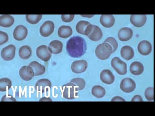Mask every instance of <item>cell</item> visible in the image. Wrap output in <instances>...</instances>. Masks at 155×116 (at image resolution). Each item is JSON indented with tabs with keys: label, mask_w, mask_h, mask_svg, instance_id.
Masks as SVG:
<instances>
[{
	"label": "cell",
	"mask_w": 155,
	"mask_h": 116,
	"mask_svg": "<svg viewBox=\"0 0 155 116\" xmlns=\"http://www.w3.org/2000/svg\"><path fill=\"white\" fill-rule=\"evenodd\" d=\"M68 54L72 57L79 58L84 55L87 50V45L84 39L79 36L71 37L66 44Z\"/></svg>",
	"instance_id": "obj_1"
},
{
	"label": "cell",
	"mask_w": 155,
	"mask_h": 116,
	"mask_svg": "<svg viewBox=\"0 0 155 116\" xmlns=\"http://www.w3.org/2000/svg\"><path fill=\"white\" fill-rule=\"evenodd\" d=\"M95 53L99 59L105 60L108 59L113 53V49L108 43L104 42L97 46Z\"/></svg>",
	"instance_id": "obj_2"
},
{
	"label": "cell",
	"mask_w": 155,
	"mask_h": 116,
	"mask_svg": "<svg viewBox=\"0 0 155 116\" xmlns=\"http://www.w3.org/2000/svg\"><path fill=\"white\" fill-rule=\"evenodd\" d=\"M62 89L63 96L64 98L72 100L77 98L78 91L74 85L70 82L63 85Z\"/></svg>",
	"instance_id": "obj_3"
},
{
	"label": "cell",
	"mask_w": 155,
	"mask_h": 116,
	"mask_svg": "<svg viewBox=\"0 0 155 116\" xmlns=\"http://www.w3.org/2000/svg\"><path fill=\"white\" fill-rule=\"evenodd\" d=\"M111 66L119 74L123 75L127 74V64L119 57H115L113 58L111 61Z\"/></svg>",
	"instance_id": "obj_4"
},
{
	"label": "cell",
	"mask_w": 155,
	"mask_h": 116,
	"mask_svg": "<svg viewBox=\"0 0 155 116\" xmlns=\"http://www.w3.org/2000/svg\"><path fill=\"white\" fill-rule=\"evenodd\" d=\"M92 25L88 21H81L77 24L76 30L78 33L87 36L92 30Z\"/></svg>",
	"instance_id": "obj_5"
},
{
	"label": "cell",
	"mask_w": 155,
	"mask_h": 116,
	"mask_svg": "<svg viewBox=\"0 0 155 116\" xmlns=\"http://www.w3.org/2000/svg\"><path fill=\"white\" fill-rule=\"evenodd\" d=\"M16 48L13 45H10L3 48L1 52L2 59L5 61L12 60L15 55Z\"/></svg>",
	"instance_id": "obj_6"
},
{
	"label": "cell",
	"mask_w": 155,
	"mask_h": 116,
	"mask_svg": "<svg viewBox=\"0 0 155 116\" xmlns=\"http://www.w3.org/2000/svg\"><path fill=\"white\" fill-rule=\"evenodd\" d=\"M49 48L45 45L38 47L36 50L38 57L41 60L45 62L49 61L51 57V54Z\"/></svg>",
	"instance_id": "obj_7"
},
{
	"label": "cell",
	"mask_w": 155,
	"mask_h": 116,
	"mask_svg": "<svg viewBox=\"0 0 155 116\" xmlns=\"http://www.w3.org/2000/svg\"><path fill=\"white\" fill-rule=\"evenodd\" d=\"M120 88L124 92L129 93L133 91L136 88L135 82L132 79L126 78L121 82Z\"/></svg>",
	"instance_id": "obj_8"
},
{
	"label": "cell",
	"mask_w": 155,
	"mask_h": 116,
	"mask_svg": "<svg viewBox=\"0 0 155 116\" xmlns=\"http://www.w3.org/2000/svg\"><path fill=\"white\" fill-rule=\"evenodd\" d=\"M54 23L51 21H47L44 23L40 28L41 34L44 37L50 36L54 31Z\"/></svg>",
	"instance_id": "obj_9"
},
{
	"label": "cell",
	"mask_w": 155,
	"mask_h": 116,
	"mask_svg": "<svg viewBox=\"0 0 155 116\" xmlns=\"http://www.w3.org/2000/svg\"><path fill=\"white\" fill-rule=\"evenodd\" d=\"M88 67L86 61L81 60L76 61L72 63L71 69L73 72L76 74H80L85 72Z\"/></svg>",
	"instance_id": "obj_10"
},
{
	"label": "cell",
	"mask_w": 155,
	"mask_h": 116,
	"mask_svg": "<svg viewBox=\"0 0 155 116\" xmlns=\"http://www.w3.org/2000/svg\"><path fill=\"white\" fill-rule=\"evenodd\" d=\"M51 81L47 79L38 80L35 85V89L38 92L42 93L48 92L51 87Z\"/></svg>",
	"instance_id": "obj_11"
},
{
	"label": "cell",
	"mask_w": 155,
	"mask_h": 116,
	"mask_svg": "<svg viewBox=\"0 0 155 116\" xmlns=\"http://www.w3.org/2000/svg\"><path fill=\"white\" fill-rule=\"evenodd\" d=\"M27 28L22 25L17 26L14 31L13 37L18 41H22L25 39L28 35Z\"/></svg>",
	"instance_id": "obj_12"
},
{
	"label": "cell",
	"mask_w": 155,
	"mask_h": 116,
	"mask_svg": "<svg viewBox=\"0 0 155 116\" xmlns=\"http://www.w3.org/2000/svg\"><path fill=\"white\" fill-rule=\"evenodd\" d=\"M19 74L21 78L26 81L31 80L35 76L33 71L30 66H22L19 71Z\"/></svg>",
	"instance_id": "obj_13"
},
{
	"label": "cell",
	"mask_w": 155,
	"mask_h": 116,
	"mask_svg": "<svg viewBox=\"0 0 155 116\" xmlns=\"http://www.w3.org/2000/svg\"><path fill=\"white\" fill-rule=\"evenodd\" d=\"M147 21L146 15H139V14H133L130 17V21L133 25L137 27L143 26Z\"/></svg>",
	"instance_id": "obj_14"
},
{
	"label": "cell",
	"mask_w": 155,
	"mask_h": 116,
	"mask_svg": "<svg viewBox=\"0 0 155 116\" xmlns=\"http://www.w3.org/2000/svg\"><path fill=\"white\" fill-rule=\"evenodd\" d=\"M138 50L140 54L147 56L150 54L152 50L151 43L147 40L140 42L138 46Z\"/></svg>",
	"instance_id": "obj_15"
},
{
	"label": "cell",
	"mask_w": 155,
	"mask_h": 116,
	"mask_svg": "<svg viewBox=\"0 0 155 116\" xmlns=\"http://www.w3.org/2000/svg\"><path fill=\"white\" fill-rule=\"evenodd\" d=\"M100 77L102 82L108 85L112 84L115 80L114 76L112 72L108 69H104L102 71Z\"/></svg>",
	"instance_id": "obj_16"
},
{
	"label": "cell",
	"mask_w": 155,
	"mask_h": 116,
	"mask_svg": "<svg viewBox=\"0 0 155 116\" xmlns=\"http://www.w3.org/2000/svg\"><path fill=\"white\" fill-rule=\"evenodd\" d=\"M133 31L131 29L127 27H124L120 29L118 32L119 40L122 41H127L133 37Z\"/></svg>",
	"instance_id": "obj_17"
},
{
	"label": "cell",
	"mask_w": 155,
	"mask_h": 116,
	"mask_svg": "<svg viewBox=\"0 0 155 116\" xmlns=\"http://www.w3.org/2000/svg\"><path fill=\"white\" fill-rule=\"evenodd\" d=\"M92 30L89 34L87 36L92 41H97L100 40L103 36V32L98 26L92 25Z\"/></svg>",
	"instance_id": "obj_18"
},
{
	"label": "cell",
	"mask_w": 155,
	"mask_h": 116,
	"mask_svg": "<svg viewBox=\"0 0 155 116\" xmlns=\"http://www.w3.org/2000/svg\"><path fill=\"white\" fill-rule=\"evenodd\" d=\"M115 18L113 15H102L100 18V22L101 25L105 27L110 28L114 25Z\"/></svg>",
	"instance_id": "obj_19"
},
{
	"label": "cell",
	"mask_w": 155,
	"mask_h": 116,
	"mask_svg": "<svg viewBox=\"0 0 155 116\" xmlns=\"http://www.w3.org/2000/svg\"><path fill=\"white\" fill-rule=\"evenodd\" d=\"M48 48L51 52L52 54H59L62 50L63 44L62 42L60 41L53 40L50 43Z\"/></svg>",
	"instance_id": "obj_20"
},
{
	"label": "cell",
	"mask_w": 155,
	"mask_h": 116,
	"mask_svg": "<svg viewBox=\"0 0 155 116\" xmlns=\"http://www.w3.org/2000/svg\"><path fill=\"white\" fill-rule=\"evenodd\" d=\"M134 52L133 48L130 46H127L121 48V56L126 60L128 61L133 59L134 56Z\"/></svg>",
	"instance_id": "obj_21"
},
{
	"label": "cell",
	"mask_w": 155,
	"mask_h": 116,
	"mask_svg": "<svg viewBox=\"0 0 155 116\" xmlns=\"http://www.w3.org/2000/svg\"><path fill=\"white\" fill-rule=\"evenodd\" d=\"M29 66L32 69L35 76L42 75L45 72V66L37 61L31 62Z\"/></svg>",
	"instance_id": "obj_22"
},
{
	"label": "cell",
	"mask_w": 155,
	"mask_h": 116,
	"mask_svg": "<svg viewBox=\"0 0 155 116\" xmlns=\"http://www.w3.org/2000/svg\"><path fill=\"white\" fill-rule=\"evenodd\" d=\"M130 70L132 74L136 76L140 75L142 74L144 71V66L141 63L136 61L130 65Z\"/></svg>",
	"instance_id": "obj_23"
},
{
	"label": "cell",
	"mask_w": 155,
	"mask_h": 116,
	"mask_svg": "<svg viewBox=\"0 0 155 116\" xmlns=\"http://www.w3.org/2000/svg\"><path fill=\"white\" fill-rule=\"evenodd\" d=\"M14 22V18L9 14H5L0 17V26L5 27L12 26Z\"/></svg>",
	"instance_id": "obj_24"
},
{
	"label": "cell",
	"mask_w": 155,
	"mask_h": 116,
	"mask_svg": "<svg viewBox=\"0 0 155 116\" xmlns=\"http://www.w3.org/2000/svg\"><path fill=\"white\" fill-rule=\"evenodd\" d=\"M19 55L23 60H27L30 58L32 54V51L31 48L27 45L22 46L19 49Z\"/></svg>",
	"instance_id": "obj_25"
},
{
	"label": "cell",
	"mask_w": 155,
	"mask_h": 116,
	"mask_svg": "<svg viewBox=\"0 0 155 116\" xmlns=\"http://www.w3.org/2000/svg\"><path fill=\"white\" fill-rule=\"evenodd\" d=\"M72 33V29L70 26H62L58 30V35L60 37L66 38L70 37Z\"/></svg>",
	"instance_id": "obj_26"
},
{
	"label": "cell",
	"mask_w": 155,
	"mask_h": 116,
	"mask_svg": "<svg viewBox=\"0 0 155 116\" xmlns=\"http://www.w3.org/2000/svg\"><path fill=\"white\" fill-rule=\"evenodd\" d=\"M92 94L98 98H101L104 97L106 94L105 89L100 85H95L93 87L91 90Z\"/></svg>",
	"instance_id": "obj_27"
},
{
	"label": "cell",
	"mask_w": 155,
	"mask_h": 116,
	"mask_svg": "<svg viewBox=\"0 0 155 116\" xmlns=\"http://www.w3.org/2000/svg\"><path fill=\"white\" fill-rule=\"evenodd\" d=\"M11 80L7 78H4L0 79V91L6 92L11 88Z\"/></svg>",
	"instance_id": "obj_28"
},
{
	"label": "cell",
	"mask_w": 155,
	"mask_h": 116,
	"mask_svg": "<svg viewBox=\"0 0 155 116\" xmlns=\"http://www.w3.org/2000/svg\"><path fill=\"white\" fill-rule=\"evenodd\" d=\"M70 82L74 85L78 91L84 89L86 85L84 80L81 78L74 79H72Z\"/></svg>",
	"instance_id": "obj_29"
},
{
	"label": "cell",
	"mask_w": 155,
	"mask_h": 116,
	"mask_svg": "<svg viewBox=\"0 0 155 116\" xmlns=\"http://www.w3.org/2000/svg\"><path fill=\"white\" fill-rule=\"evenodd\" d=\"M41 14L38 15H30L27 14L26 16L27 21L29 23L32 24H36L39 22L42 18Z\"/></svg>",
	"instance_id": "obj_30"
},
{
	"label": "cell",
	"mask_w": 155,
	"mask_h": 116,
	"mask_svg": "<svg viewBox=\"0 0 155 116\" xmlns=\"http://www.w3.org/2000/svg\"><path fill=\"white\" fill-rule=\"evenodd\" d=\"M104 42L108 43L112 47L113 53L117 50L118 47V43L114 37H109L106 39Z\"/></svg>",
	"instance_id": "obj_31"
},
{
	"label": "cell",
	"mask_w": 155,
	"mask_h": 116,
	"mask_svg": "<svg viewBox=\"0 0 155 116\" xmlns=\"http://www.w3.org/2000/svg\"><path fill=\"white\" fill-rule=\"evenodd\" d=\"M152 87H149L145 90L144 95L146 99L149 101L154 99V89Z\"/></svg>",
	"instance_id": "obj_32"
},
{
	"label": "cell",
	"mask_w": 155,
	"mask_h": 116,
	"mask_svg": "<svg viewBox=\"0 0 155 116\" xmlns=\"http://www.w3.org/2000/svg\"><path fill=\"white\" fill-rule=\"evenodd\" d=\"M8 37L7 34L4 32L0 31V45H2L8 41Z\"/></svg>",
	"instance_id": "obj_33"
},
{
	"label": "cell",
	"mask_w": 155,
	"mask_h": 116,
	"mask_svg": "<svg viewBox=\"0 0 155 116\" xmlns=\"http://www.w3.org/2000/svg\"><path fill=\"white\" fill-rule=\"evenodd\" d=\"M74 18V14H67L64 15L63 14L61 15V19L62 21L66 23H69L73 20Z\"/></svg>",
	"instance_id": "obj_34"
},
{
	"label": "cell",
	"mask_w": 155,
	"mask_h": 116,
	"mask_svg": "<svg viewBox=\"0 0 155 116\" xmlns=\"http://www.w3.org/2000/svg\"><path fill=\"white\" fill-rule=\"evenodd\" d=\"M131 101L142 102L143 101V100L141 96L139 95H137L134 97V98L132 99Z\"/></svg>",
	"instance_id": "obj_35"
},
{
	"label": "cell",
	"mask_w": 155,
	"mask_h": 116,
	"mask_svg": "<svg viewBox=\"0 0 155 116\" xmlns=\"http://www.w3.org/2000/svg\"><path fill=\"white\" fill-rule=\"evenodd\" d=\"M111 101H125L120 96H116L113 98Z\"/></svg>",
	"instance_id": "obj_36"
},
{
	"label": "cell",
	"mask_w": 155,
	"mask_h": 116,
	"mask_svg": "<svg viewBox=\"0 0 155 116\" xmlns=\"http://www.w3.org/2000/svg\"><path fill=\"white\" fill-rule=\"evenodd\" d=\"M10 97V96H8V98L6 96V95H5L3 96V98H2V100H4L5 99L6 100L7 99H11L12 101H16V100H15V99L14 98H13L12 97V96L11 97Z\"/></svg>",
	"instance_id": "obj_37"
}]
</instances>
